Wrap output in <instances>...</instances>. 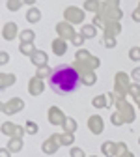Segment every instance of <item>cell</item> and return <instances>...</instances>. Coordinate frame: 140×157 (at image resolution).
<instances>
[{
	"label": "cell",
	"instance_id": "1",
	"mask_svg": "<svg viewBox=\"0 0 140 157\" xmlns=\"http://www.w3.org/2000/svg\"><path fill=\"white\" fill-rule=\"evenodd\" d=\"M49 84L51 88L56 92V94H71L78 88V84H81V77H78V73L67 66V64H62V66H56L49 77Z\"/></svg>",
	"mask_w": 140,
	"mask_h": 157
}]
</instances>
